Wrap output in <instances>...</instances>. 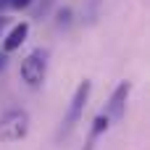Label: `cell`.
<instances>
[{
    "mask_svg": "<svg viewBox=\"0 0 150 150\" xmlns=\"http://www.w3.org/2000/svg\"><path fill=\"white\" fill-rule=\"evenodd\" d=\"M29 132V113L21 108H11L0 116V140L3 142H16L24 140Z\"/></svg>",
    "mask_w": 150,
    "mask_h": 150,
    "instance_id": "obj_1",
    "label": "cell"
},
{
    "mask_svg": "<svg viewBox=\"0 0 150 150\" xmlns=\"http://www.w3.org/2000/svg\"><path fill=\"white\" fill-rule=\"evenodd\" d=\"M45 71H47V50H42V47H34V50L21 61V69H18L21 79H24L29 87H40V84L45 82Z\"/></svg>",
    "mask_w": 150,
    "mask_h": 150,
    "instance_id": "obj_2",
    "label": "cell"
},
{
    "mask_svg": "<svg viewBox=\"0 0 150 150\" xmlns=\"http://www.w3.org/2000/svg\"><path fill=\"white\" fill-rule=\"evenodd\" d=\"M90 90H92V84H90L87 79L76 87V92H74V98H71V105H69V113H66V119H63V132H69V129L82 119V111H84V105H87Z\"/></svg>",
    "mask_w": 150,
    "mask_h": 150,
    "instance_id": "obj_3",
    "label": "cell"
},
{
    "mask_svg": "<svg viewBox=\"0 0 150 150\" xmlns=\"http://www.w3.org/2000/svg\"><path fill=\"white\" fill-rule=\"evenodd\" d=\"M127 95H129V82H121L116 87V92L111 95V103H108V113L111 119H121L124 116V105H127Z\"/></svg>",
    "mask_w": 150,
    "mask_h": 150,
    "instance_id": "obj_4",
    "label": "cell"
},
{
    "mask_svg": "<svg viewBox=\"0 0 150 150\" xmlns=\"http://www.w3.org/2000/svg\"><path fill=\"white\" fill-rule=\"evenodd\" d=\"M26 34H29V24H26V21L16 24V26L5 34V40H3V53H11V50L21 47V42L26 40Z\"/></svg>",
    "mask_w": 150,
    "mask_h": 150,
    "instance_id": "obj_5",
    "label": "cell"
},
{
    "mask_svg": "<svg viewBox=\"0 0 150 150\" xmlns=\"http://www.w3.org/2000/svg\"><path fill=\"white\" fill-rule=\"evenodd\" d=\"M103 129H108V116H98V119H95V127H92V137H98Z\"/></svg>",
    "mask_w": 150,
    "mask_h": 150,
    "instance_id": "obj_6",
    "label": "cell"
},
{
    "mask_svg": "<svg viewBox=\"0 0 150 150\" xmlns=\"http://www.w3.org/2000/svg\"><path fill=\"white\" fill-rule=\"evenodd\" d=\"M69 16H71V11L66 8V11H61L58 13V24H69Z\"/></svg>",
    "mask_w": 150,
    "mask_h": 150,
    "instance_id": "obj_7",
    "label": "cell"
},
{
    "mask_svg": "<svg viewBox=\"0 0 150 150\" xmlns=\"http://www.w3.org/2000/svg\"><path fill=\"white\" fill-rule=\"evenodd\" d=\"M29 3H32V0H11V5H13V8H26Z\"/></svg>",
    "mask_w": 150,
    "mask_h": 150,
    "instance_id": "obj_8",
    "label": "cell"
},
{
    "mask_svg": "<svg viewBox=\"0 0 150 150\" xmlns=\"http://www.w3.org/2000/svg\"><path fill=\"white\" fill-rule=\"evenodd\" d=\"M5 61H8V58H5V53H0V71L5 69Z\"/></svg>",
    "mask_w": 150,
    "mask_h": 150,
    "instance_id": "obj_9",
    "label": "cell"
},
{
    "mask_svg": "<svg viewBox=\"0 0 150 150\" xmlns=\"http://www.w3.org/2000/svg\"><path fill=\"white\" fill-rule=\"evenodd\" d=\"M5 24H8V18H5V16H0V32L5 29Z\"/></svg>",
    "mask_w": 150,
    "mask_h": 150,
    "instance_id": "obj_10",
    "label": "cell"
},
{
    "mask_svg": "<svg viewBox=\"0 0 150 150\" xmlns=\"http://www.w3.org/2000/svg\"><path fill=\"white\" fill-rule=\"evenodd\" d=\"M5 5H11V0H0V8H5Z\"/></svg>",
    "mask_w": 150,
    "mask_h": 150,
    "instance_id": "obj_11",
    "label": "cell"
}]
</instances>
